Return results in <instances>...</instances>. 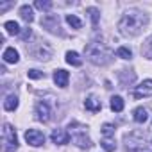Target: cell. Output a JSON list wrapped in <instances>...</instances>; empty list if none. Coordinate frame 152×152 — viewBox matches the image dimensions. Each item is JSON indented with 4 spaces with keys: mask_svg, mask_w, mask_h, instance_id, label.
Segmentation results:
<instances>
[{
    "mask_svg": "<svg viewBox=\"0 0 152 152\" xmlns=\"http://www.w3.org/2000/svg\"><path fill=\"white\" fill-rule=\"evenodd\" d=\"M147 23H148V16H147L145 13L129 11V13H125V15L122 16V20H120V23H118V29H120V32H122L124 36L132 38V36H138V34L143 31V27H145Z\"/></svg>",
    "mask_w": 152,
    "mask_h": 152,
    "instance_id": "6da1fadb",
    "label": "cell"
},
{
    "mask_svg": "<svg viewBox=\"0 0 152 152\" xmlns=\"http://www.w3.org/2000/svg\"><path fill=\"white\" fill-rule=\"evenodd\" d=\"M84 54H86V57H88L93 64H100V66L111 63V59H113V50H111L106 43H102L100 39L90 41V43L84 47Z\"/></svg>",
    "mask_w": 152,
    "mask_h": 152,
    "instance_id": "7a4b0ae2",
    "label": "cell"
},
{
    "mask_svg": "<svg viewBox=\"0 0 152 152\" xmlns=\"http://www.w3.org/2000/svg\"><path fill=\"white\" fill-rule=\"evenodd\" d=\"M70 134H72V141L81 147V148H90L91 147V140L86 134V127L79 125V124H72L70 125Z\"/></svg>",
    "mask_w": 152,
    "mask_h": 152,
    "instance_id": "3957f363",
    "label": "cell"
},
{
    "mask_svg": "<svg viewBox=\"0 0 152 152\" xmlns=\"http://www.w3.org/2000/svg\"><path fill=\"white\" fill-rule=\"evenodd\" d=\"M2 141H4V152H13L18 148V136L11 124H4L2 129Z\"/></svg>",
    "mask_w": 152,
    "mask_h": 152,
    "instance_id": "277c9868",
    "label": "cell"
},
{
    "mask_svg": "<svg viewBox=\"0 0 152 152\" xmlns=\"http://www.w3.org/2000/svg\"><path fill=\"white\" fill-rule=\"evenodd\" d=\"M145 145V136L141 132H131L125 136V147L127 150L131 152H136V150H141Z\"/></svg>",
    "mask_w": 152,
    "mask_h": 152,
    "instance_id": "5b68a950",
    "label": "cell"
},
{
    "mask_svg": "<svg viewBox=\"0 0 152 152\" xmlns=\"http://www.w3.org/2000/svg\"><path fill=\"white\" fill-rule=\"evenodd\" d=\"M25 140L32 147H39V145L45 143V134L38 129H29V131H25Z\"/></svg>",
    "mask_w": 152,
    "mask_h": 152,
    "instance_id": "8992f818",
    "label": "cell"
},
{
    "mask_svg": "<svg viewBox=\"0 0 152 152\" xmlns=\"http://www.w3.org/2000/svg\"><path fill=\"white\" fill-rule=\"evenodd\" d=\"M132 95H134V99L150 97V95H152V79H147V81H143L140 86H136L134 91H132Z\"/></svg>",
    "mask_w": 152,
    "mask_h": 152,
    "instance_id": "52a82bcc",
    "label": "cell"
},
{
    "mask_svg": "<svg viewBox=\"0 0 152 152\" xmlns=\"http://www.w3.org/2000/svg\"><path fill=\"white\" fill-rule=\"evenodd\" d=\"M50 138H52V141H54L56 145H66V143L70 141V134H68L64 129H54Z\"/></svg>",
    "mask_w": 152,
    "mask_h": 152,
    "instance_id": "ba28073f",
    "label": "cell"
},
{
    "mask_svg": "<svg viewBox=\"0 0 152 152\" xmlns=\"http://www.w3.org/2000/svg\"><path fill=\"white\" fill-rule=\"evenodd\" d=\"M41 25L47 27L50 32H57V29H59V18L56 15H47L45 18H41Z\"/></svg>",
    "mask_w": 152,
    "mask_h": 152,
    "instance_id": "9c48e42d",
    "label": "cell"
},
{
    "mask_svg": "<svg viewBox=\"0 0 152 152\" xmlns=\"http://www.w3.org/2000/svg\"><path fill=\"white\" fill-rule=\"evenodd\" d=\"M36 115H38V120H41V122H48V118H50V107H48V104L47 102H38L36 104Z\"/></svg>",
    "mask_w": 152,
    "mask_h": 152,
    "instance_id": "30bf717a",
    "label": "cell"
},
{
    "mask_svg": "<svg viewBox=\"0 0 152 152\" xmlns=\"http://www.w3.org/2000/svg\"><path fill=\"white\" fill-rule=\"evenodd\" d=\"M68 79H70V73L66 70H56L54 72V83L59 88H66L68 86Z\"/></svg>",
    "mask_w": 152,
    "mask_h": 152,
    "instance_id": "8fae6325",
    "label": "cell"
},
{
    "mask_svg": "<svg viewBox=\"0 0 152 152\" xmlns=\"http://www.w3.org/2000/svg\"><path fill=\"white\" fill-rule=\"evenodd\" d=\"M84 107L88 109V111H91V113H99L100 109H102V102L97 99V97H88L86 100H84Z\"/></svg>",
    "mask_w": 152,
    "mask_h": 152,
    "instance_id": "7c38bea8",
    "label": "cell"
},
{
    "mask_svg": "<svg viewBox=\"0 0 152 152\" xmlns=\"http://www.w3.org/2000/svg\"><path fill=\"white\" fill-rule=\"evenodd\" d=\"M34 56H36V59H48L50 56H52V48H50V45L48 43H39V47H38V50L34 52Z\"/></svg>",
    "mask_w": 152,
    "mask_h": 152,
    "instance_id": "4fadbf2b",
    "label": "cell"
},
{
    "mask_svg": "<svg viewBox=\"0 0 152 152\" xmlns=\"http://www.w3.org/2000/svg\"><path fill=\"white\" fill-rule=\"evenodd\" d=\"M2 57H4V61L6 63H18V59H20V56H18V52L13 48V47H9V48H6L4 50V54H2Z\"/></svg>",
    "mask_w": 152,
    "mask_h": 152,
    "instance_id": "5bb4252c",
    "label": "cell"
},
{
    "mask_svg": "<svg viewBox=\"0 0 152 152\" xmlns=\"http://www.w3.org/2000/svg\"><path fill=\"white\" fill-rule=\"evenodd\" d=\"M20 16H22V20H23V22L32 23V20H34L32 7H31V6H22V7H20Z\"/></svg>",
    "mask_w": 152,
    "mask_h": 152,
    "instance_id": "9a60e30c",
    "label": "cell"
},
{
    "mask_svg": "<svg viewBox=\"0 0 152 152\" xmlns=\"http://www.w3.org/2000/svg\"><path fill=\"white\" fill-rule=\"evenodd\" d=\"M66 63L68 64H72V66H81L83 64V59H81V56L77 54V52H66Z\"/></svg>",
    "mask_w": 152,
    "mask_h": 152,
    "instance_id": "2e32d148",
    "label": "cell"
},
{
    "mask_svg": "<svg viewBox=\"0 0 152 152\" xmlns=\"http://www.w3.org/2000/svg\"><path fill=\"white\" fill-rule=\"evenodd\" d=\"M18 107V97L16 95H9L6 100H4V109L6 111H15Z\"/></svg>",
    "mask_w": 152,
    "mask_h": 152,
    "instance_id": "e0dca14e",
    "label": "cell"
},
{
    "mask_svg": "<svg viewBox=\"0 0 152 152\" xmlns=\"http://www.w3.org/2000/svg\"><path fill=\"white\" fill-rule=\"evenodd\" d=\"M132 115H134V122H138V124H145V122H147V118H148V115H147V109H145V107H136Z\"/></svg>",
    "mask_w": 152,
    "mask_h": 152,
    "instance_id": "ac0fdd59",
    "label": "cell"
},
{
    "mask_svg": "<svg viewBox=\"0 0 152 152\" xmlns=\"http://www.w3.org/2000/svg\"><path fill=\"white\" fill-rule=\"evenodd\" d=\"M111 111H115V113L124 111V99L122 97H118V95L111 97Z\"/></svg>",
    "mask_w": 152,
    "mask_h": 152,
    "instance_id": "d6986e66",
    "label": "cell"
},
{
    "mask_svg": "<svg viewBox=\"0 0 152 152\" xmlns=\"http://www.w3.org/2000/svg\"><path fill=\"white\" fill-rule=\"evenodd\" d=\"M4 29H6V32H7V34H15V36L22 32L20 25H18L16 22H13V20H11V22H6V23H4Z\"/></svg>",
    "mask_w": 152,
    "mask_h": 152,
    "instance_id": "ffe728a7",
    "label": "cell"
},
{
    "mask_svg": "<svg viewBox=\"0 0 152 152\" xmlns=\"http://www.w3.org/2000/svg\"><path fill=\"white\" fill-rule=\"evenodd\" d=\"M66 22H68V25H72L73 29H81V27H83V22L75 16V15H66Z\"/></svg>",
    "mask_w": 152,
    "mask_h": 152,
    "instance_id": "44dd1931",
    "label": "cell"
},
{
    "mask_svg": "<svg viewBox=\"0 0 152 152\" xmlns=\"http://www.w3.org/2000/svg\"><path fill=\"white\" fill-rule=\"evenodd\" d=\"M102 147H104V150H107V152H113L115 148H116V143L113 141V138H102Z\"/></svg>",
    "mask_w": 152,
    "mask_h": 152,
    "instance_id": "7402d4cb",
    "label": "cell"
},
{
    "mask_svg": "<svg viewBox=\"0 0 152 152\" xmlns=\"http://www.w3.org/2000/svg\"><path fill=\"white\" fill-rule=\"evenodd\" d=\"M102 136H104V138H113V136H115V125L104 124V125H102Z\"/></svg>",
    "mask_w": 152,
    "mask_h": 152,
    "instance_id": "603a6c76",
    "label": "cell"
},
{
    "mask_svg": "<svg viewBox=\"0 0 152 152\" xmlns=\"http://www.w3.org/2000/svg\"><path fill=\"white\" fill-rule=\"evenodd\" d=\"M34 7L36 9H41V11H48L52 7V2H50V0H36Z\"/></svg>",
    "mask_w": 152,
    "mask_h": 152,
    "instance_id": "cb8c5ba5",
    "label": "cell"
},
{
    "mask_svg": "<svg viewBox=\"0 0 152 152\" xmlns=\"http://www.w3.org/2000/svg\"><path fill=\"white\" fill-rule=\"evenodd\" d=\"M116 56L122 57V59H131V57H132V52H131L127 47H120V48L116 50Z\"/></svg>",
    "mask_w": 152,
    "mask_h": 152,
    "instance_id": "d4e9b609",
    "label": "cell"
},
{
    "mask_svg": "<svg viewBox=\"0 0 152 152\" xmlns=\"http://www.w3.org/2000/svg\"><path fill=\"white\" fill-rule=\"evenodd\" d=\"M88 13L91 15V22H93V27L97 29V25H99V11H97L95 7H90V9H88Z\"/></svg>",
    "mask_w": 152,
    "mask_h": 152,
    "instance_id": "484cf974",
    "label": "cell"
},
{
    "mask_svg": "<svg viewBox=\"0 0 152 152\" xmlns=\"http://www.w3.org/2000/svg\"><path fill=\"white\" fill-rule=\"evenodd\" d=\"M27 75H29V79H43L45 77V73L39 72V70H29Z\"/></svg>",
    "mask_w": 152,
    "mask_h": 152,
    "instance_id": "4316f807",
    "label": "cell"
},
{
    "mask_svg": "<svg viewBox=\"0 0 152 152\" xmlns=\"http://www.w3.org/2000/svg\"><path fill=\"white\" fill-rule=\"evenodd\" d=\"M31 36H32V32H31V29H29V27H25V29L20 32V38H22L23 41H25V39H29Z\"/></svg>",
    "mask_w": 152,
    "mask_h": 152,
    "instance_id": "83f0119b",
    "label": "cell"
},
{
    "mask_svg": "<svg viewBox=\"0 0 152 152\" xmlns=\"http://www.w3.org/2000/svg\"><path fill=\"white\" fill-rule=\"evenodd\" d=\"M143 52H145V56H147V57H150V59H152V38L148 39V43H147V48H145Z\"/></svg>",
    "mask_w": 152,
    "mask_h": 152,
    "instance_id": "f1b7e54d",
    "label": "cell"
},
{
    "mask_svg": "<svg viewBox=\"0 0 152 152\" xmlns=\"http://www.w3.org/2000/svg\"><path fill=\"white\" fill-rule=\"evenodd\" d=\"M13 4H2V6H0V11H6L7 7H11Z\"/></svg>",
    "mask_w": 152,
    "mask_h": 152,
    "instance_id": "f546056e",
    "label": "cell"
},
{
    "mask_svg": "<svg viewBox=\"0 0 152 152\" xmlns=\"http://www.w3.org/2000/svg\"><path fill=\"white\" fill-rule=\"evenodd\" d=\"M140 152H150V150H140Z\"/></svg>",
    "mask_w": 152,
    "mask_h": 152,
    "instance_id": "4dcf8cb0",
    "label": "cell"
}]
</instances>
